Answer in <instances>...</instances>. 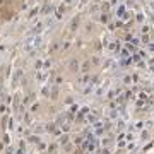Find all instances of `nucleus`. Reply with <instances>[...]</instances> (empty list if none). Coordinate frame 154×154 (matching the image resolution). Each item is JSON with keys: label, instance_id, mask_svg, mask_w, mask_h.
Instances as JSON below:
<instances>
[{"label": "nucleus", "instance_id": "1", "mask_svg": "<svg viewBox=\"0 0 154 154\" xmlns=\"http://www.w3.org/2000/svg\"><path fill=\"white\" fill-rule=\"evenodd\" d=\"M4 2H5V0H0V5H2V4H4Z\"/></svg>", "mask_w": 154, "mask_h": 154}]
</instances>
